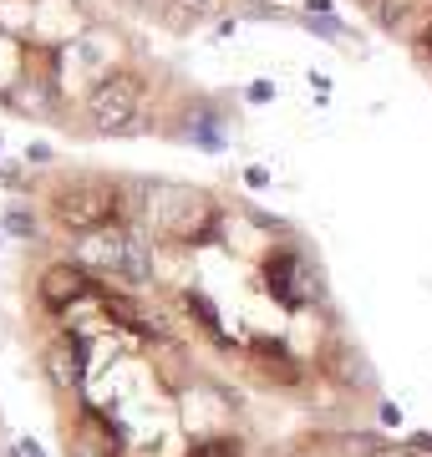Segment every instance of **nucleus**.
I'll use <instances>...</instances> for the list:
<instances>
[{"label": "nucleus", "instance_id": "obj_1", "mask_svg": "<svg viewBox=\"0 0 432 457\" xmlns=\"http://www.w3.org/2000/svg\"><path fill=\"white\" fill-rule=\"evenodd\" d=\"M31 295H36V305L41 311H51V315H71L82 300H97L102 295V279L87 270V264H77L67 254V260H51L41 275H36V285H31Z\"/></svg>", "mask_w": 432, "mask_h": 457}, {"label": "nucleus", "instance_id": "obj_2", "mask_svg": "<svg viewBox=\"0 0 432 457\" xmlns=\"http://www.w3.org/2000/svg\"><path fill=\"white\" fill-rule=\"evenodd\" d=\"M265 290L280 300L285 311H305L320 295V264L305 260L300 249H280L265 260Z\"/></svg>", "mask_w": 432, "mask_h": 457}, {"label": "nucleus", "instance_id": "obj_3", "mask_svg": "<svg viewBox=\"0 0 432 457\" xmlns=\"http://www.w3.org/2000/svg\"><path fill=\"white\" fill-rule=\"evenodd\" d=\"M41 371H46V381L56 386V392H82L87 381V336H77V330H67V336H56V341L41 345Z\"/></svg>", "mask_w": 432, "mask_h": 457}, {"label": "nucleus", "instance_id": "obj_4", "mask_svg": "<svg viewBox=\"0 0 432 457\" xmlns=\"http://www.w3.org/2000/svg\"><path fill=\"white\" fill-rule=\"evenodd\" d=\"M67 432H82L87 442H97V447H107V453H122V447H128V427L117 422V417H107V411L102 407H92V402H82V407H77V417H71V427Z\"/></svg>", "mask_w": 432, "mask_h": 457}, {"label": "nucleus", "instance_id": "obj_5", "mask_svg": "<svg viewBox=\"0 0 432 457\" xmlns=\"http://www.w3.org/2000/svg\"><path fill=\"white\" fill-rule=\"evenodd\" d=\"M326 366H331V371L341 376V386H356V376H361L366 386H377V376H371L366 356H361V351H351V345H336L331 356H326Z\"/></svg>", "mask_w": 432, "mask_h": 457}, {"label": "nucleus", "instance_id": "obj_6", "mask_svg": "<svg viewBox=\"0 0 432 457\" xmlns=\"http://www.w3.org/2000/svg\"><path fill=\"white\" fill-rule=\"evenodd\" d=\"M5 234H16V239H41V224H36V209L16 204V209L5 213Z\"/></svg>", "mask_w": 432, "mask_h": 457}, {"label": "nucleus", "instance_id": "obj_7", "mask_svg": "<svg viewBox=\"0 0 432 457\" xmlns=\"http://www.w3.org/2000/svg\"><path fill=\"white\" fill-rule=\"evenodd\" d=\"M188 457H239V437H204Z\"/></svg>", "mask_w": 432, "mask_h": 457}, {"label": "nucleus", "instance_id": "obj_8", "mask_svg": "<svg viewBox=\"0 0 432 457\" xmlns=\"http://www.w3.org/2000/svg\"><path fill=\"white\" fill-rule=\"evenodd\" d=\"M382 427H402V411L392 402H382Z\"/></svg>", "mask_w": 432, "mask_h": 457}, {"label": "nucleus", "instance_id": "obj_9", "mask_svg": "<svg viewBox=\"0 0 432 457\" xmlns=\"http://www.w3.org/2000/svg\"><path fill=\"white\" fill-rule=\"evenodd\" d=\"M21 457H46V453H41L36 442H21Z\"/></svg>", "mask_w": 432, "mask_h": 457}, {"label": "nucleus", "instance_id": "obj_10", "mask_svg": "<svg viewBox=\"0 0 432 457\" xmlns=\"http://www.w3.org/2000/svg\"><path fill=\"white\" fill-rule=\"evenodd\" d=\"M412 447L417 453H432V437H412Z\"/></svg>", "mask_w": 432, "mask_h": 457}]
</instances>
